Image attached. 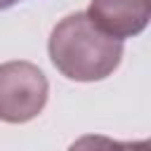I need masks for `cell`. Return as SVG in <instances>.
Instances as JSON below:
<instances>
[{"label": "cell", "instance_id": "1", "mask_svg": "<svg viewBox=\"0 0 151 151\" xmlns=\"http://www.w3.org/2000/svg\"><path fill=\"white\" fill-rule=\"evenodd\" d=\"M47 52L54 68L68 80L94 83L109 78L118 68L123 42L104 35L85 12H76L52 28Z\"/></svg>", "mask_w": 151, "mask_h": 151}, {"label": "cell", "instance_id": "2", "mask_svg": "<svg viewBox=\"0 0 151 151\" xmlns=\"http://www.w3.org/2000/svg\"><path fill=\"white\" fill-rule=\"evenodd\" d=\"M50 83L31 61L0 64V120L28 123L47 104Z\"/></svg>", "mask_w": 151, "mask_h": 151}, {"label": "cell", "instance_id": "3", "mask_svg": "<svg viewBox=\"0 0 151 151\" xmlns=\"http://www.w3.org/2000/svg\"><path fill=\"white\" fill-rule=\"evenodd\" d=\"M85 14L104 35L123 42L146 28L151 5L149 0H90Z\"/></svg>", "mask_w": 151, "mask_h": 151}, {"label": "cell", "instance_id": "4", "mask_svg": "<svg viewBox=\"0 0 151 151\" xmlns=\"http://www.w3.org/2000/svg\"><path fill=\"white\" fill-rule=\"evenodd\" d=\"M111 144H113L111 137H104V134H83V137H78L68 146V151H111Z\"/></svg>", "mask_w": 151, "mask_h": 151}, {"label": "cell", "instance_id": "5", "mask_svg": "<svg viewBox=\"0 0 151 151\" xmlns=\"http://www.w3.org/2000/svg\"><path fill=\"white\" fill-rule=\"evenodd\" d=\"M111 151H151V144L146 139H142V142H116L113 139Z\"/></svg>", "mask_w": 151, "mask_h": 151}, {"label": "cell", "instance_id": "6", "mask_svg": "<svg viewBox=\"0 0 151 151\" xmlns=\"http://www.w3.org/2000/svg\"><path fill=\"white\" fill-rule=\"evenodd\" d=\"M19 0H0V9H7V7H12V5H17Z\"/></svg>", "mask_w": 151, "mask_h": 151}]
</instances>
